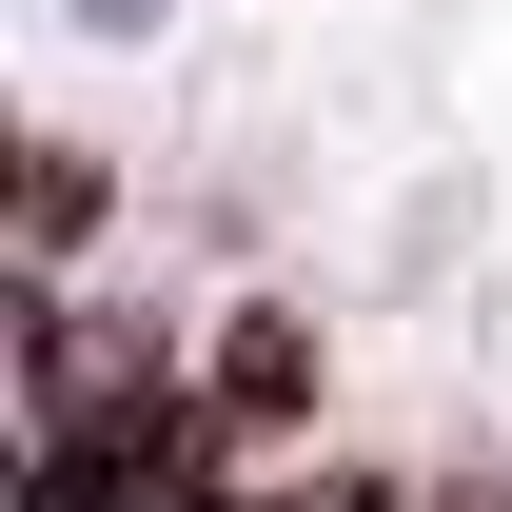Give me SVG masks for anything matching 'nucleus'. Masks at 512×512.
Wrapping results in <instances>:
<instances>
[{
	"instance_id": "nucleus-1",
	"label": "nucleus",
	"mask_w": 512,
	"mask_h": 512,
	"mask_svg": "<svg viewBox=\"0 0 512 512\" xmlns=\"http://www.w3.org/2000/svg\"><path fill=\"white\" fill-rule=\"evenodd\" d=\"M197 394H217L237 434H276V414H316V316H237L217 355H197Z\"/></svg>"
},
{
	"instance_id": "nucleus-2",
	"label": "nucleus",
	"mask_w": 512,
	"mask_h": 512,
	"mask_svg": "<svg viewBox=\"0 0 512 512\" xmlns=\"http://www.w3.org/2000/svg\"><path fill=\"white\" fill-rule=\"evenodd\" d=\"M79 217H99V158H79V138H20V296H60Z\"/></svg>"
}]
</instances>
